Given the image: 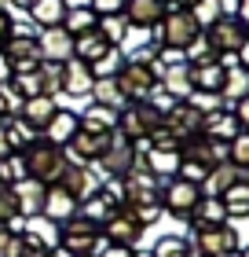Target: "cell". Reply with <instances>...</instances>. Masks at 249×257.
<instances>
[{
    "label": "cell",
    "instance_id": "1",
    "mask_svg": "<svg viewBox=\"0 0 249 257\" xmlns=\"http://www.w3.org/2000/svg\"><path fill=\"white\" fill-rule=\"evenodd\" d=\"M22 158H26V173H30V180L44 184V188H52V184L63 180L66 151H63V147H55V144H48L44 136L33 140V144L22 151Z\"/></svg>",
    "mask_w": 249,
    "mask_h": 257
},
{
    "label": "cell",
    "instance_id": "2",
    "mask_svg": "<svg viewBox=\"0 0 249 257\" xmlns=\"http://www.w3.org/2000/svg\"><path fill=\"white\" fill-rule=\"evenodd\" d=\"M158 125H161V110H154L147 99H139V103H128V107L117 110V128H114V133L121 136V140H128L136 151L139 147L147 151V136Z\"/></svg>",
    "mask_w": 249,
    "mask_h": 257
},
{
    "label": "cell",
    "instance_id": "3",
    "mask_svg": "<svg viewBox=\"0 0 249 257\" xmlns=\"http://www.w3.org/2000/svg\"><path fill=\"white\" fill-rule=\"evenodd\" d=\"M150 33H154V44H158V48L183 52L201 30H198V22L191 19V11H187V8H172V4H169V11L161 15V22H158Z\"/></svg>",
    "mask_w": 249,
    "mask_h": 257
},
{
    "label": "cell",
    "instance_id": "4",
    "mask_svg": "<svg viewBox=\"0 0 249 257\" xmlns=\"http://www.w3.org/2000/svg\"><path fill=\"white\" fill-rule=\"evenodd\" d=\"M59 242H63V250L70 257H92L99 253L106 242L99 239V224L88 217H70L63 220V235H59Z\"/></svg>",
    "mask_w": 249,
    "mask_h": 257
},
{
    "label": "cell",
    "instance_id": "5",
    "mask_svg": "<svg viewBox=\"0 0 249 257\" xmlns=\"http://www.w3.org/2000/svg\"><path fill=\"white\" fill-rule=\"evenodd\" d=\"M201 33L212 41V48H216L220 59H231V55H238L249 44V26H245V19H238V15H220L209 30H201Z\"/></svg>",
    "mask_w": 249,
    "mask_h": 257
},
{
    "label": "cell",
    "instance_id": "6",
    "mask_svg": "<svg viewBox=\"0 0 249 257\" xmlns=\"http://www.w3.org/2000/svg\"><path fill=\"white\" fill-rule=\"evenodd\" d=\"M158 198H161V180L150 177V173L136 162V166L121 177V202L125 206H158Z\"/></svg>",
    "mask_w": 249,
    "mask_h": 257
},
{
    "label": "cell",
    "instance_id": "7",
    "mask_svg": "<svg viewBox=\"0 0 249 257\" xmlns=\"http://www.w3.org/2000/svg\"><path fill=\"white\" fill-rule=\"evenodd\" d=\"M114 85L121 88V96L128 103H139V99H147L150 96V88L158 85V77H154V70L143 66V63H136V59H125L121 70L114 74Z\"/></svg>",
    "mask_w": 249,
    "mask_h": 257
},
{
    "label": "cell",
    "instance_id": "8",
    "mask_svg": "<svg viewBox=\"0 0 249 257\" xmlns=\"http://www.w3.org/2000/svg\"><path fill=\"white\" fill-rule=\"evenodd\" d=\"M110 140L114 133H92V128H81L77 125V133L70 136V144L63 147L66 151V162H77V166H92L106 147H110Z\"/></svg>",
    "mask_w": 249,
    "mask_h": 257
},
{
    "label": "cell",
    "instance_id": "9",
    "mask_svg": "<svg viewBox=\"0 0 249 257\" xmlns=\"http://www.w3.org/2000/svg\"><path fill=\"white\" fill-rule=\"evenodd\" d=\"M198 198H201V188H198V184L172 177L169 184H161L158 206L165 209V213H172V217H191V209L198 206Z\"/></svg>",
    "mask_w": 249,
    "mask_h": 257
},
{
    "label": "cell",
    "instance_id": "10",
    "mask_svg": "<svg viewBox=\"0 0 249 257\" xmlns=\"http://www.w3.org/2000/svg\"><path fill=\"white\" fill-rule=\"evenodd\" d=\"M4 55L11 59V77L15 74H30V70L41 66V44H37V33H11L8 44H4Z\"/></svg>",
    "mask_w": 249,
    "mask_h": 257
},
{
    "label": "cell",
    "instance_id": "11",
    "mask_svg": "<svg viewBox=\"0 0 249 257\" xmlns=\"http://www.w3.org/2000/svg\"><path fill=\"white\" fill-rule=\"evenodd\" d=\"M161 125L169 128V133L180 140V144H187L191 136H198V133H201V110L194 107L191 99H176L172 107L161 114Z\"/></svg>",
    "mask_w": 249,
    "mask_h": 257
},
{
    "label": "cell",
    "instance_id": "12",
    "mask_svg": "<svg viewBox=\"0 0 249 257\" xmlns=\"http://www.w3.org/2000/svg\"><path fill=\"white\" fill-rule=\"evenodd\" d=\"M136 162H139V151H136L132 144H128V140H121V136L114 133L110 147H106L103 155L96 158V166H99V169H103V173H106V177H110V180H121L125 173H128V169L136 166Z\"/></svg>",
    "mask_w": 249,
    "mask_h": 257
},
{
    "label": "cell",
    "instance_id": "13",
    "mask_svg": "<svg viewBox=\"0 0 249 257\" xmlns=\"http://www.w3.org/2000/svg\"><path fill=\"white\" fill-rule=\"evenodd\" d=\"M169 11V0H125V22L128 30H154L161 22V15Z\"/></svg>",
    "mask_w": 249,
    "mask_h": 257
},
{
    "label": "cell",
    "instance_id": "14",
    "mask_svg": "<svg viewBox=\"0 0 249 257\" xmlns=\"http://www.w3.org/2000/svg\"><path fill=\"white\" fill-rule=\"evenodd\" d=\"M37 44H41V63H66V59H74V37H70L63 26L41 30Z\"/></svg>",
    "mask_w": 249,
    "mask_h": 257
},
{
    "label": "cell",
    "instance_id": "15",
    "mask_svg": "<svg viewBox=\"0 0 249 257\" xmlns=\"http://www.w3.org/2000/svg\"><path fill=\"white\" fill-rule=\"evenodd\" d=\"M198 250L205 257H223L231 250H238V235L227 228V224H216V228H198Z\"/></svg>",
    "mask_w": 249,
    "mask_h": 257
},
{
    "label": "cell",
    "instance_id": "16",
    "mask_svg": "<svg viewBox=\"0 0 249 257\" xmlns=\"http://www.w3.org/2000/svg\"><path fill=\"white\" fill-rule=\"evenodd\" d=\"M242 125L234 121V114L227 107H216V110H205L201 114V133L198 136H209V140H220V144H227L231 136H238Z\"/></svg>",
    "mask_w": 249,
    "mask_h": 257
},
{
    "label": "cell",
    "instance_id": "17",
    "mask_svg": "<svg viewBox=\"0 0 249 257\" xmlns=\"http://www.w3.org/2000/svg\"><path fill=\"white\" fill-rule=\"evenodd\" d=\"M41 213L52 220V224H63V220H70L77 213V198L70 195L63 184H52V188H44V206Z\"/></svg>",
    "mask_w": 249,
    "mask_h": 257
},
{
    "label": "cell",
    "instance_id": "18",
    "mask_svg": "<svg viewBox=\"0 0 249 257\" xmlns=\"http://www.w3.org/2000/svg\"><path fill=\"white\" fill-rule=\"evenodd\" d=\"M231 184H249V169H238V166H231V162H220V166H212L205 173L201 195H223Z\"/></svg>",
    "mask_w": 249,
    "mask_h": 257
},
{
    "label": "cell",
    "instance_id": "19",
    "mask_svg": "<svg viewBox=\"0 0 249 257\" xmlns=\"http://www.w3.org/2000/svg\"><path fill=\"white\" fill-rule=\"evenodd\" d=\"M158 85L169 92L172 99H191V96H194L191 66H187V63H165V66H161V74H158Z\"/></svg>",
    "mask_w": 249,
    "mask_h": 257
},
{
    "label": "cell",
    "instance_id": "20",
    "mask_svg": "<svg viewBox=\"0 0 249 257\" xmlns=\"http://www.w3.org/2000/svg\"><path fill=\"white\" fill-rule=\"evenodd\" d=\"M223 77H227V63H223V59L191 66V85H194V92H201V96H220Z\"/></svg>",
    "mask_w": 249,
    "mask_h": 257
},
{
    "label": "cell",
    "instance_id": "21",
    "mask_svg": "<svg viewBox=\"0 0 249 257\" xmlns=\"http://www.w3.org/2000/svg\"><path fill=\"white\" fill-rule=\"evenodd\" d=\"M59 110V103H55V96H30V99H22V107H19V118L26 121L33 133H44V125L52 121V114Z\"/></svg>",
    "mask_w": 249,
    "mask_h": 257
},
{
    "label": "cell",
    "instance_id": "22",
    "mask_svg": "<svg viewBox=\"0 0 249 257\" xmlns=\"http://www.w3.org/2000/svg\"><path fill=\"white\" fill-rule=\"evenodd\" d=\"M180 151H161V147H147L143 155H139V166H143L150 177H158V180H165V177H176L180 173Z\"/></svg>",
    "mask_w": 249,
    "mask_h": 257
},
{
    "label": "cell",
    "instance_id": "23",
    "mask_svg": "<svg viewBox=\"0 0 249 257\" xmlns=\"http://www.w3.org/2000/svg\"><path fill=\"white\" fill-rule=\"evenodd\" d=\"M11 195H15V209L19 217H41V206H44V184L37 180H19L11 184Z\"/></svg>",
    "mask_w": 249,
    "mask_h": 257
},
{
    "label": "cell",
    "instance_id": "24",
    "mask_svg": "<svg viewBox=\"0 0 249 257\" xmlns=\"http://www.w3.org/2000/svg\"><path fill=\"white\" fill-rule=\"evenodd\" d=\"M92 85H96V74H92L88 63H81V59L63 63V92L66 96H88Z\"/></svg>",
    "mask_w": 249,
    "mask_h": 257
},
{
    "label": "cell",
    "instance_id": "25",
    "mask_svg": "<svg viewBox=\"0 0 249 257\" xmlns=\"http://www.w3.org/2000/svg\"><path fill=\"white\" fill-rule=\"evenodd\" d=\"M59 184H63V188H66L70 195H74L77 202H81V198H88L92 191L99 188L96 173H92L88 166H77V162H66V169H63V180H59Z\"/></svg>",
    "mask_w": 249,
    "mask_h": 257
},
{
    "label": "cell",
    "instance_id": "26",
    "mask_svg": "<svg viewBox=\"0 0 249 257\" xmlns=\"http://www.w3.org/2000/svg\"><path fill=\"white\" fill-rule=\"evenodd\" d=\"M114 44L103 37L99 30H88V33H81V37H74V59H81V63H99L106 52H110Z\"/></svg>",
    "mask_w": 249,
    "mask_h": 257
},
{
    "label": "cell",
    "instance_id": "27",
    "mask_svg": "<svg viewBox=\"0 0 249 257\" xmlns=\"http://www.w3.org/2000/svg\"><path fill=\"white\" fill-rule=\"evenodd\" d=\"M223 63H227V77H223V88H220V103L245 99L249 96V70L234 63V55H231V59H223Z\"/></svg>",
    "mask_w": 249,
    "mask_h": 257
},
{
    "label": "cell",
    "instance_id": "28",
    "mask_svg": "<svg viewBox=\"0 0 249 257\" xmlns=\"http://www.w3.org/2000/svg\"><path fill=\"white\" fill-rule=\"evenodd\" d=\"M26 15H30V22H33L37 30L63 26V19H66V4H63V0H33V4L26 8Z\"/></svg>",
    "mask_w": 249,
    "mask_h": 257
},
{
    "label": "cell",
    "instance_id": "29",
    "mask_svg": "<svg viewBox=\"0 0 249 257\" xmlns=\"http://www.w3.org/2000/svg\"><path fill=\"white\" fill-rule=\"evenodd\" d=\"M74 133H77V114H74V110H63V107H59V110L52 114V121L44 125V140L55 144V147H66Z\"/></svg>",
    "mask_w": 249,
    "mask_h": 257
},
{
    "label": "cell",
    "instance_id": "30",
    "mask_svg": "<svg viewBox=\"0 0 249 257\" xmlns=\"http://www.w3.org/2000/svg\"><path fill=\"white\" fill-rule=\"evenodd\" d=\"M191 217L198 220V228H216V224H227V209H223L220 195H201L198 206L191 209Z\"/></svg>",
    "mask_w": 249,
    "mask_h": 257
},
{
    "label": "cell",
    "instance_id": "31",
    "mask_svg": "<svg viewBox=\"0 0 249 257\" xmlns=\"http://www.w3.org/2000/svg\"><path fill=\"white\" fill-rule=\"evenodd\" d=\"M0 136H4L8 151H26L33 140H37V133H33L22 118H4V121H0Z\"/></svg>",
    "mask_w": 249,
    "mask_h": 257
},
{
    "label": "cell",
    "instance_id": "32",
    "mask_svg": "<svg viewBox=\"0 0 249 257\" xmlns=\"http://www.w3.org/2000/svg\"><path fill=\"white\" fill-rule=\"evenodd\" d=\"M77 125L81 128H92V133H114V128H117V110L92 103L85 114H77Z\"/></svg>",
    "mask_w": 249,
    "mask_h": 257
},
{
    "label": "cell",
    "instance_id": "33",
    "mask_svg": "<svg viewBox=\"0 0 249 257\" xmlns=\"http://www.w3.org/2000/svg\"><path fill=\"white\" fill-rule=\"evenodd\" d=\"M92 99L99 103V107H110V110H121V107H128V99L121 96V88L114 85V77H96V85H92V92H88Z\"/></svg>",
    "mask_w": 249,
    "mask_h": 257
},
{
    "label": "cell",
    "instance_id": "34",
    "mask_svg": "<svg viewBox=\"0 0 249 257\" xmlns=\"http://www.w3.org/2000/svg\"><path fill=\"white\" fill-rule=\"evenodd\" d=\"M96 22H99V15H96L92 8H74V11H66V19H63V30L70 33V37H81V33L96 30Z\"/></svg>",
    "mask_w": 249,
    "mask_h": 257
},
{
    "label": "cell",
    "instance_id": "35",
    "mask_svg": "<svg viewBox=\"0 0 249 257\" xmlns=\"http://www.w3.org/2000/svg\"><path fill=\"white\" fill-rule=\"evenodd\" d=\"M212 59H220V55H216V48H212V41L205 33H198V37L183 48V63L187 66H201V63H212Z\"/></svg>",
    "mask_w": 249,
    "mask_h": 257
},
{
    "label": "cell",
    "instance_id": "36",
    "mask_svg": "<svg viewBox=\"0 0 249 257\" xmlns=\"http://www.w3.org/2000/svg\"><path fill=\"white\" fill-rule=\"evenodd\" d=\"M220 202L227 209V217H245L249 213V184H231V188L220 195Z\"/></svg>",
    "mask_w": 249,
    "mask_h": 257
},
{
    "label": "cell",
    "instance_id": "37",
    "mask_svg": "<svg viewBox=\"0 0 249 257\" xmlns=\"http://www.w3.org/2000/svg\"><path fill=\"white\" fill-rule=\"evenodd\" d=\"M187 11H191V19L198 22V30H209L220 15H227V11H223V0H194Z\"/></svg>",
    "mask_w": 249,
    "mask_h": 257
},
{
    "label": "cell",
    "instance_id": "38",
    "mask_svg": "<svg viewBox=\"0 0 249 257\" xmlns=\"http://www.w3.org/2000/svg\"><path fill=\"white\" fill-rule=\"evenodd\" d=\"M96 30L114 44V48H121V41L128 37V22H125V15H99Z\"/></svg>",
    "mask_w": 249,
    "mask_h": 257
},
{
    "label": "cell",
    "instance_id": "39",
    "mask_svg": "<svg viewBox=\"0 0 249 257\" xmlns=\"http://www.w3.org/2000/svg\"><path fill=\"white\" fill-rule=\"evenodd\" d=\"M37 77H41L44 96H59V92H63V63H41Z\"/></svg>",
    "mask_w": 249,
    "mask_h": 257
},
{
    "label": "cell",
    "instance_id": "40",
    "mask_svg": "<svg viewBox=\"0 0 249 257\" xmlns=\"http://www.w3.org/2000/svg\"><path fill=\"white\" fill-rule=\"evenodd\" d=\"M227 162H231V166H238V169H249V133H245V128L238 136L227 140Z\"/></svg>",
    "mask_w": 249,
    "mask_h": 257
},
{
    "label": "cell",
    "instance_id": "41",
    "mask_svg": "<svg viewBox=\"0 0 249 257\" xmlns=\"http://www.w3.org/2000/svg\"><path fill=\"white\" fill-rule=\"evenodd\" d=\"M154 257H191V246L180 235H161L154 242Z\"/></svg>",
    "mask_w": 249,
    "mask_h": 257
},
{
    "label": "cell",
    "instance_id": "42",
    "mask_svg": "<svg viewBox=\"0 0 249 257\" xmlns=\"http://www.w3.org/2000/svg\"><path fill=\"white\" fill-rule=\"evenodd\" d=\"M19 107H22V96L15 92L11 81H4V85H0V121L4 118H19Z\"/></svg>",
    "mask_w": 249,
    "mask_h": 257
},
{
    "label": "cell",
    "instance_id": "43",
    "mask_svg": "<svg viewBox=\"0 0 249 257\" xmlns=\"http://www.w3.org/2000/svg\"><path fill=\"white\" fill-rule=\"evenodd\" d=\"M125 59H128V55H125L121 48H110L99 63H92V74H96V77H114L117 70H121V63H125Z\"/></svg>",
    "mask_w": 249,
    "mask_h": 257
},
{
    "label": "cell",
    "instance_id": "44",
    "mask_svg": "<svg viewBox=\"0 0 249 257\" xmlns=\"http://www.w3.org/2000/svg\"><path fill=\"white\" fill-rule=\"evenodd\" d=\"M26 250H22V239L19 235H11V231L4 228L0 231V257H22Z\"/></svg>",
    "mask_w": 249,
    "mask_h": 257
},
{
    "label": "cell",
    "instance_id": "45",
    "mask_svg": "<svg viewBox=\"0 0 249 257\" xmlns=\"http://www.w3.org/2000/svg\"><path fill=\"white\" fill-rule=\"evenodd\" d=\"M11 217H19V209H15V195H11V188H4V184H0V224H8Z\"/></svg>",
    "mask_w": 249,
    "mask_h": 257
},
{
    "label": "cell",
    "instance_id": "46",
    "mask_svg": "<svg viewBox=\"0 0 249 257\" xmlns=\"http://www.w3.org/2000/svg\"><path fill=\"white\" fill-rule=\"evenodd\" d=\"M88 8L96 11V15H121L125 0H88Z\"/></svg>",
    "mask_w": 249,
    "mask_h": 257
},
{
    "label": "cell",
    "instance_id": "47",
    "mask_svg": "<svg viewBox=\"0 0 249 257\" xmlns=\"http://www.w3.org/2000/svg\"><path fill=\"white\" fill-rule=\"evenodd\" d=\"M11 33H15V22H11V15H8V11H0V48L8 44V37H11Z\"/></svg>",
    "mask_w": 249,
    "mask_h": 257
},
{
    "label": "cell",
    "instance_id": "48",
    "mask_svg": "<svg viewBox=\"0 0 249 257\" xmlns=\"http://www.w3.org/2000/svg\"><path fill=\"white\" fill-rule=\"evenodd\" d=\"M99 257H132V246H103Z\"/></svg>",
    "mask_w": 249,
    "mask_h": 257
},
{
    "label": "cell",
    "instance_id": "49",
    "mask_svg": "<svg viewBox=\"0 0 249 257\" xmlns=\"http://www.w3.org/2000/svg\"><path fill=\"white\" fill-rule=\"evenodd\" d=\"M4 81H11V59L4 55V48H0V85H4Z\"/></svg>",
    "mask_w": 249,
    "mask_h": 257
},
{
    "label": "cell",
    "instance_id": "50",
    "mask_svg": "<svg viewBox=\"0 0 249 257\" xmlns=\"http://www.w3.org/2000/svg\"><path fill=\"white\" fill-rule=\"evenodd\" d=\"M66 11H74V8H88V0H63Z\"/></svg>",
    "mask_w": 249,
    "mask_h": 257
},
{
    "label": "cell",
    "instance_id": "51",
    "mask_svg": "<svg viewBox=\"0 0 249 257\" xmlns=\"http://www.w3.org/2000/svg\"><path fill=\"white\" fill-rule=\"evenodd\" d=\"M8 4H11V8H15V11H26V8L33 4V0H8Z\"/></svg>",
    "mask_w": 249,
    "mask_h": 257
},
{
    "label": "cell",
    "instance_id": "52",
    "mask_svg": "<svg viewBox=\"0 0 249 257\" xmlns=\"http://www.w3.org/2000/svg\"><path fill=\"white\" fill-rule=\"evenodd\" d=\"M169 4H172V8H191L194 0H169Z\"/></svg>",
    "mask_w": 249,
    "mask_h": 257
},
{
    "label": "cell",
    "instance_id": "53",
    "mask_svg": "<svg viewBox=\"0 0 249 257\" xmlns=\"http://www.w3.org/2000/svg\"><path fill=\"white\" fill-rule=\"evenodd\" d=\"M26 257H55L52 250H41V253H26Z\"/></svg>",
    "mask_w": 249,
    "mask_h": 257
}]
</instances>
